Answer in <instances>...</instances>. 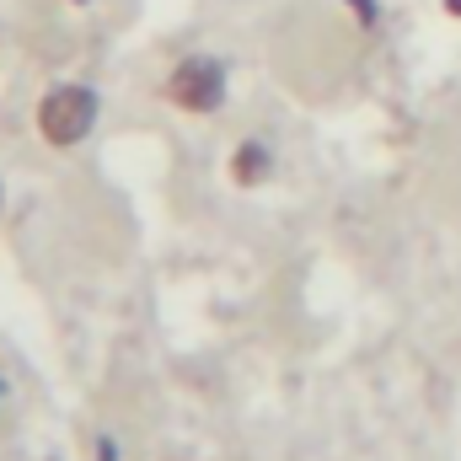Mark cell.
<instances>
[{"label": "cell", "instance_id": "9c48e42d", "mask_svg": "<svg viewBox=\"0 0 461 461\" xmlns=\"http://www.w3.org/2000/svg\"><path fill=\"white\" fill-rule=\"evenodd\" d=\"M81 5H86V0H81Z\"/></svg>", "mask_w": 461, "mask_h": 461}, {"label": "cell", "instance_id": "ba28073f", "mask_svg": "<svg viewBox=\"0 0 461 461\" xmlns=\"http://www.w3.org/2000/svg\"><path fill=\"white\" fill-rule=\"evenodd\" d=\"M0 397H5V386H0Z\"/></svg>", "mask_w": 461, "mask_h": 461}, {"label": "cell", "instance_id": "52a82bcc", "mask_svg": "<svg viewBox=\"0 0 461 461\" xmlns=\"http://www.w3.org/2000/svg\"><path fill=\"white\" fill-rule=\"evenodd\" d=\"M0 204H5V188H0Z\"/></svg>", "mask_w": 461, "mask_h": 461}, {"label": "cell", "instance_id": "277c9868", "mask_svg": "<svg viewBox=\"0 0 461 461\" xmlns=\"http://www.w3.org/2000/svg\"><path fill=\"white\" fill-rule=\"evenodd\" d=\"M348 11H359V27H375V16H381L375 0H348Z\"/></svg>", "mask_w": 461, "mask_h": 461}, {"label": "cell", "instance_id": "5b68a950", "mask_svg": "<svg viewBox=\"0 0 461 461\" xmlns=\"http://www.w3.org/2000/svg\"><path fill=\"white\" fill-rule=\"evenodd\" d=\"M97 461H118V446H113V440H97Z\"/></svg>", "mask_w": 461, "mask_h": 461}, {"label": "cell", "instance_id": "7a4b0ae2", "mask_svg": "<svg viewBox=\"0 0 461 461\" xmlns=\"http://www.w3.org/2000/svg\"><path fill=\"white\" fill-rule=\"evenodd\" d=\"M167 103L183 113H215L226 103V65L215 54H188L167 76Z\"/></svg>", "mask_w": 461, "mask_h": 461}, {"label": "cell", "instance_id": "3957f363", "mask_svg": "<svg viewBox=\"0 0 461 461\" xmlns=\"http://www.w3.org/2000/svg\"><path fill=\"white\" fill-rule=\"evenodd\" d=\"M268 172H274V150H268L263 140H241L236 156H230V177H236L241 188H258Z\"/></svg>", "mask_w": 461, "mask_h": 461}, {"label": "cell", "instance_id": "8992f818", "mask_svg": "<svg viewBox=\"0 0 461 461\" xmlns=\"http://www.w3.org/2000/svg\"><path fill=\"white\" fill-rule=\"evenodd\" d=\"M446 16H456L461 22V0H446Z\"/></svg>", "mask_w": 461, "mask_h": 461}, {"label": "cell", "instance_id": "6da1fadb", "mask_svg": "<svg viewBox=\"0 0 461 461\" xmlns=\"http://www.w3.org/2000/svg\"><path fill=\"white\" fill-rule=\"evenodd\" d=\"M92 123H97V92H92V86L65 81V86H54V92L38 103V134H43L54 150L81 145V140L92 134Z\"/></svg>", "mask_w": 461, "mask_h": 461}]
</instances>
